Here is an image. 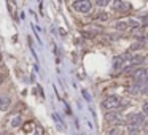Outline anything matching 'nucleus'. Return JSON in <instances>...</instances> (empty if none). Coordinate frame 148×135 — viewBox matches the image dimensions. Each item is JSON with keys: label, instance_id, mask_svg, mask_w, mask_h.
Masks as SVG:
<instances>
[{"label": "nucleus", "instance_id": "f03ea898", "mask_svg": "<svg viewBox=\"0 0 148 135\" xmlns=\"http://www.w3.org/2000/svg\"><path fill=\"white\" fill-rule=\"evenodd\" d=\"M120 97L118 95H110V97H107L105 100L102 102V108L103 110H115V108L120 105Z\"/></svg>", "mask_w": 148, "mask_h": 135}, {"label": "nucleus", "instance_id": "9b49d317", "mask_svg": "<svg viewBox=\"0 0 148 135\" xmlns=\"http://www.w3.org/2000/svg\"><path fill=\"white\" fill-rule=\"evenodd\" d=\"M126 27H128V21H121L116 24V29H120V30L121 29H126Z\"/></svg>", "mask_w": 148, "mask_h": 135}, {"label": "nucleus", "instance_id": "aec40b11", "mask_svg": "<svg viewBox=\"0 0 148 135\" xmlns=\"http://www.w3.org/2000/svg\"><path fill=\"white\" fill-rule=\"evenodd\" d=\"M143 92H145V94H148V87H147V89H143Z\"/></svg>", "mask_w": 148, "mask_h": 135}, {"label": "nucleus", "instance_id": "6ab92c4d", "mask_svg": "<svg viewBox=\"0 0 148 135\" xmlns=\"http://www.w3.org/2000/svg\"><path fill=\"white\" fill-rule=\"evenodd\" d=\"M2 81H3V76L0 75V84H2Z\"/></svg>", "mask_w": 148, "mask_h": 135}, {"label": "nucleus", "instance_id": "f257e3e1", "mask_svg": "<svg viewBox=\"0 0 148 135\" xmlns=\"http://www.w3.org/2000/svg\"><path fill=\"white\" fill-rule=\"evenodd\" d=\"M73 8L80 13H89L93 10V2H88V0H78V2H73Z\"/></svg>", "mask_w": 148, "mask_h": 135}, {"label": "nucleus", "instance_id": "412c9836", "mask_svg": "<svg viewBox=\"0 0 148 135\" xmlns=\"http://www.w3.org/2000/svg\"><path fill=\"white\" fill-rule=\"evenodd\" d=\"M0 100H2V97H0Z\"/></svg>", "mask_w": 148, "mask_h": 135}, {"label": "nucleus", "instance_id": "a211bd4d", "mask_svg": "<svg viewBox=\"0 0 148 135\" xmlns=\"http://www.w3.org/2000/svg\"><path fill=\"white\" fill-rule=\"evenodd\" d=\"M59 34H61V35H62V37H66V34H67V32H66V30H64V29H59Z\"/></svg>", "mask_w": 148, "mask_h": 135}, {"label": "nucleus", "instance_id": "4be33fe9", "mask_svg": "<svg viewBox=\"0 0 148 135\" xmlns=\"http://www.w3.org/2000/svg\"><path fill=\"white\" fill-rule=\"evenodd\" d=\"M147 116H148V114H147Z\"/></svg>", "mask_w": 148, "mask_h": 135}, {"label": "nucleus", "instance_id": "f8f14e48", "mask_svg": "<svg viewBox=\"0 0 148 135\" xmlns=\"http://www.w3.org/2000/svg\"><path fill=\"white\" fill-rule=\"evenodd\" d=\"M140 48H143V43H134L131 46V51H135V49H140Z\"/></svg>", "mask_w": 148, "mask_h": 135}, {"label": "nucleus", "instance_id": "7ed1b4c3", "mask_svg": "<svg viewBox=\"0 0 148 135\" xmlns=\"http://www.w3.org/2000/svg\"><path fill=\"white\" fill-rule=\"evenodd\" d=\"M128 121L131 122V126H135V127H140V126H143V121H145V116L140 113H132L129 114Z\"/></svg>", "mask_w": 148, "mask_h": 135}, {"label": "nucleus", "instance_id": "423d86ee", "mask_svg": "<svg viewBox=\"0 0 148 135\" xmlns=\"http://www.w3.org/2000/svg\"><path fill=\"white\" fill-rule=\"evenodd\" d=\"M105 121H110V122H120L121 121V116L118 113H107L105 114Z\"/></svg>", "mask_w": 148, "mask_h": 135}, {"label": "nucleus", "instance_id": "20e7f679", "mask_svg": "<svg viewBox=\"0 0 148 135\" xmlns=\"http://www.w3.org/2000/svg\"><path fill=\"white\" fill-rule=\"evenodd\" d=\"M113 8L116 11H128L131 10V3H128V2H113Z\"/></svg>", "mask_w": 148, "mask_h": 135}, {"label": "nucleus", "instance_id": "ddd939ff", "mask_svg": "<svg viewBox=\"0 0 148 135\" xmlns=\"http://www.w3.org/2000/svg\"><path fill=\"white\" fill-rule=\"evenodd\" d=\"M120 134H121V129H120V127H116V129H112L108 135H120Z\"/></svg>", "mask_w": 148, "mask_h": 135}, {"label": "nucleus", "instance_id": "9d476101", "mask_svg": "<svg viewBox=\"0 0 148 135\" xmlns=\"http://www.w3.org/2000/svg\"><path fill=\"white\" fill-rule=\"evenodd\" d=\"M32 129H34V124H32V122H27V124L22 126V130H24L26 134H29V132H30Z\"/></svg>", "mask_w": 148, "mask_h": 135}, {"label": "nucleus", "instance_id": "4468645a", "mask_svg": "<svg viewBox=\"0 0 148 135\" xmlns=\"http://www.w3.org/2000/svg\"><path fill=\"white\" fill-rule=\"evenodd\" d=\"M45 134V130H43V127H41V126H38L37 129H35V135H43Z\"/></svg>", "mask_w": 148, "mask_h": 135}, {"label": "nucleus", "instance_id": "39448f33", "mask_svg": "<svg viewBox=\"0 0 148 135\" xmlns=\"http://www.w3.org/2000/svg\"><path fill=\"white\" fill-rule=\"evenodd\" d=\"M10 105H11V99L7 97V95H3L2 100H0V111H7L8 108H10Z\"/></svg>", "mask_w": 148, "mask_h": 135}, {"label": "nucleus", "instance_id": "6e6552de", "mask_svg": "<svg viewBox=\"0 0 148 135\" xmlns=\"http://www.w3.org/2000/svg\"><path fill=\"white\" fill-rule=\"evenodd\" d=\"M21 122H22V119H21V116H14V118H11V127L13 129H16V127H19L21 126Z\"/></svg>", "mask_w": 148, "mask_h": 135}, {"label": "nucleus", "instance_id": "dca6fc26", "mask_svg": "<svg viewBox=\"0 0 148 135\" xmlns=\"http://www.w3.org/2000/svg\"><path fill=\"white\" fill-rule=\"evenodd\" d=\"M143 113L148 114V102H145V103H143Z\"/></svg>", "mask_w": 148, "mask_h": 135}, {"label": "nucleus", "instance_id": "0eeeda50", "mask_svg": "<svg viewBox=\"0 0 148 135\" xmlns=\"http://www.w3.org/2000/svg\"><path fill=\"white\" fill-rule=\"evenodd\" d=\"M123 64H124L123 57H121V56H116L113 59V69L115 70H123Z\"/></svg>", "mask_w": 148, "mask_h": 135}, {"label": "nucleus", "instance_id": "2eb2a0df", "mask_svg": "<svg viewBox=\"0 0 148 135\" xmlns=\"http://www.w3.org/2000/svg\"><path fill=\"white\" fill-rule=\"evenodd\" d=\"M97 5H99V7H107L108 2L107 0H97Z\"/></svg>", "mask_w": 148, "mask_h": 135}, {"label": "nucleus", "instance_id": "1a4fd4ad", "mask_svg": "<svg viewBox=\"0 0 148 135\" xmlns=\"http://www.w3.org/2000/svg\"><path fill=\"white\" fill-rule=\"evenodd\" d=\"M108 17H110V16H108L107 13H99L96 16V21H108Z\"/></svg>", "mask_w": 148, "mask_h": 135}, {"label": "nucleus", "instance_id": "f3484780", "mask_svg": "<svg viewBox=\"0 0 148 135\" xmlns=\"http://www.w3.org/2000/svg\"><path fill=\"white\" fill-rule=\"evenodd\" d=\"M83 95H84V99H86V100H91V97H89V94H88L86 91H83Z\"/></svg>", "mask_w": 148, "mask_h": 135}]
</instances>
